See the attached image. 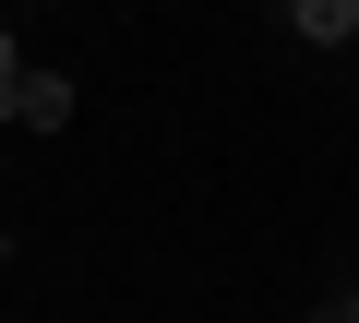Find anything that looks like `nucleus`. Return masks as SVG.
Returning <instances> with one entry per match:
<instances>
[{
  "label": "nucleus",
  "mask_w": 359,
  "mask_h": 323,
  "mask_svg": "<svg viewBox=\"0 0 359 323\" xmlns=\"http://www.w3.org/2000/svg\"><path fill=\"white\" fill-rule=\"evenodd\" d=\"M13 120H25V132H60V120H72V84H60V72H25V84H13Z\"/></svg>",
  "instance_id": "f257e3e1"
},
{
  "label": "nucleus",
  "mask_w": 359,
  "mask_h": 323,
  "mask_svg": "<svg viewBox=\"0 0 359 323\" xmlns=\"http://www.w3.org/2000/svg\"><path fill=\"white\" fill-rule=\"evenodd\" d=\"M287 25H299L311 48H347V36H359V0H287Z\"/></svg>",
  "instance_id": "f03ea898"
},
{
  "label": "nucleus",
  "mask_w": 359,
  "mask_h": 323,
  "mask_svg": "<svg viewBox=\"0 0 359 323\" xmlns=\"http://www.w3.org/2000/svg\"><path fill=\"white\" fill-rule=\"evenodd\" d=\"M311 323H323V311H311Z\"/></svg>",
  "instance_id": "39448f33"
},
{
  "label": "nucleus",
  "mask_w": 359,
  "mask_h": 323,
  "mask_svg": "<svg viewBox=\"0 0 359 323\" xmlns=\"http://www.w3.org/2000/svg\"><path fill=\"white\" fill-rule=\"evenodd\" d=\"M323 323H359V287H335V311H323Z\"/></svg>",
  "instance_id": "20e7f679"
},
{
  "label": "nucleus",
  "mask_w": 359,
  "mask_h": 323,
  "mask_svg": "<svg viewBox=\"0 0 359 323\" xmlns=\"http://www.w3.org/2000/svg\"><path fill=\"white\" fill-rule=\"evenodd\" d=\"M25 72H36V60H25L13 36H0V120H13V84H25Z\"/></svg>",
  "instance_id": "7ed1b4c3"
}]
</instances>
